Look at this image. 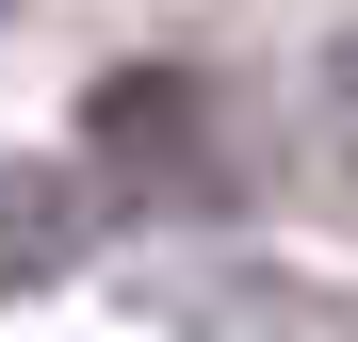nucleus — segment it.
<instances>
[{
  "mask_svg": "<svg viewBox=\"0 0 358 342\" xmlns=\"http://www.w3.org/2000/svg\"><path fill=\"white\" fill-rule=\"evenodd\" d=\"M66 245H82V196L49 163H0V277H49Z\"/></svg>",
  "mask_w": 358,
  "mask_h": 342,
  "instance_id": "2",
  "label": "nucleus"
},
{
  "mask_svg": "<svg viewBox=\"0 0 358 342\" xmlns=\"http://www.w3.org/2000/svg\"><path fill=\"white\" fill-rule=\"evenodd\" d=\"M326 98H342V180H358V33H342V66H326Z\"/></svg>",
  "mask_w": 358,
  "mask_h": 342,
  "instance_id": "3",
  "label": "nucleus"
},
{
  "mask_svg": "<svg viewBox=\"0 0 358 342\" xmlns=\"http://www.w3.org/2000/svg\"><path fill=\"white\" fill-rule=\"evenodd\" d=\"M98 147L114 163H163V180H179V163H196V82H98Z\"/></svg>",
  "mask_w": 358,
  "mask_h": 342,
  "instance_id": "1",
  "label": "nucleus"
}]
</instances>
